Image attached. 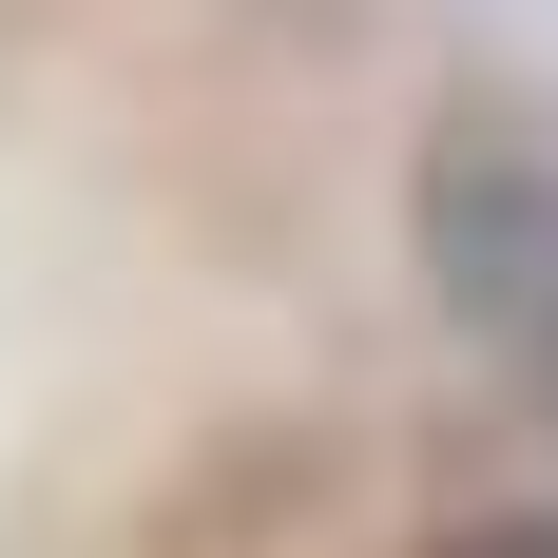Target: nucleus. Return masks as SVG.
<instances>
[{
	"mask_svg": "<svg viewBox=\"0 0 558 558\" xmlns=\"http://www.w3.org/2000/svg\"><path fill=\"white\" fill-rule=\"evenodd\" d=\"M404 251H424V289H444V328L558 424V135H444Z\"/></svg>",
	"mask_w": 558,
	"mask_h": 558,
	"instance_id": "obj_1",
	"label": "nucleus"
},
{
	"mask_svg": "<svg viewBox=\"0 0 558 558\" xmlns=\"http://www.w3.org/2000/svg\"><path fill=\"white\" fill-rule=\"evenodd\" d=\"M444 558H558V520H462Z\"/></svg>",
	"mask_w": 558,
	"mask_h": 558,
	"instance_id": "obj_2",
	"label": "nucleus"
}]
</instances>
